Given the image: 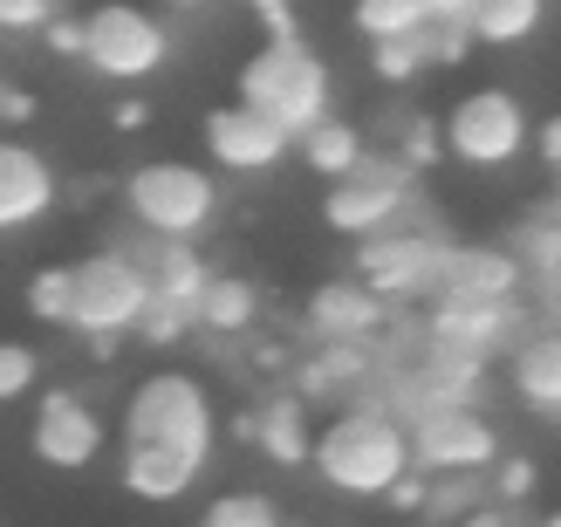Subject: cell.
I'll list each match as a JSON object with an SVG mask.
<instances>
[{
	"instance_id": "cell-3",
	"label": "cell",
	"mask_w": 561,
	"mask_h": 527,
	"mask_svg": "<svg viewBox=\"0 0 561 527\" xmlns=\"http://www.w3.org/2000/svg\"><path fill=\"white\" fill-rule=\"evenodd\" d=\"M117 199L130 213L137 233H151L164 247H199L219 227V206H227V185H219L213 164H192V158H145L130 164Z\"/></svg>"
},
{
	"instance_id": "cell-28",
	"label": "cell",
	"mask_w": 561,
	"mask_h": 527,
	"mask_svg": "<svg viewBox=\"0 0 561 527\" xmlns=\"http://www.w3.org/2000/svg\"><path fill=\"white\" fill-rule=\"evenodd\" d=\"M35 383H42V356H35V343L0 336V404L35 398Z\"/></svg>"
},
{
	"instance_id": "cell-14",
	"label": "cell",
	"mask_w": 561,
	"mask_h": 527,
	"mask_svg": "<svg viewBox=\"0 0 561 527\" xmlns=\"http://www.w3.org/2000/svg\"><path fill=\"white\" fill-rule=\"evenodd\" d=\"M390 316L398 309H390L377 288H363L356 274H329V282H316L308 301H301V322H308L316 343H377L383 350Z\"/></svg>"
},
{
	"instance_id": "cell-16",
	"label": "cell",
	"mask_w": 561,
	"mask_h": 527,
	"mask_svg": "<svg viewBox=\"0 0 561 527\" xmlns=\"http://www.w3.org/2000/svg\"><path fill=\"white\" fill-rule=\"evenodd\" d=\"M288 391H301L308 404L316 398H343V404H363L383 391V350L377 343H316L295 364V383Z\"/></svg>"
},
{
	"instance_id": "cell-41",
	"label": "cell",
	"mask_w": 561,
	"mask_h": 527,
	"mask_svg": "<svg viewBox=\"0 0 561 527\" xmlns=\"http://www.w3.org/2000/svg\"><path fill=\"white\" fill-rule=\"evenodd\" d=\"M459 527H514V520H507V507L493 501V507H480V514H472V520H459Z\"/></svg>"
},
{
	"instance_id": "cell-31",
	"label": "cell",
	"mask_w": 561,
	"mask_h": 527,
	"mask_svg": "<svg viewBox=\"0 0 561 527\" xmlns=\"http://www.w3.org/2000/svg\"><path fill=\"white\" fill-rule=\"evenodd\" d=\"M535 486H541V466H535V459L507 452V459L493 466V493H500V507H527V501H535Z\"/></svg>"
},
{
	"instance_id": "cell-4",
	"label": "cell",
	"mask_w": 561,
	"mask_h": 527,
	"mask_svg": "<svg viewBox=\"0 0 561 527\" xmlns=\"http://www.w3.org/2000/svg\"><path fill=\"white\" fill-rule=\"evenodd\" d=\"M233 96L254 103V110H267L288 137H308L316 124L335 117V69L308 42H261L240 62Z\"/></svg>"
},
{
	"instance_id": "cell-7",
	"label": "cell",
	"mask_w": 561,
	"mask_h": 527,
	"mask_svg": "<svg viewBox=\"0 0 561 527\" xmlns=\"http://www.w3.org/2000/svg\"><path fill=\"white\" fill-rule=\"evenodd\" d=\"M425 213L432 206L417 199V172H404L390 151H370L363 172H350L343 185L322 192V227L343 233V240H356V247L398 233V227H411V219H425Z\"/></svg>"
},
{
	"instance_id": "cell-33",
	"label": "cell",
	"mask_w": 561,
	"mask_h": 527,
	"mask_svg": "<svg viewBox=\"0 0 561 527\" xmlns=\"http://www.w3.org/2000/svg\"><path fill=\"white\" fill-rule=\"evenodd\" d=\"M466 48H472V27L466 21H432V35H425V62L432 69H459Z\"/></svg>"
},
{
	"instance_id": "cell-12",
	"label": "cell",
	"mask_w": 561,
	"mask_h": 527,
	"mask_svg": "<svg viewBox=\"0 0 561 527\" xmlns=\"http://www.w3.org/2000/svg\"><path fill=\"white\" fill-rule=\"evenodd\" d=\"M411 452L425 480H493L500 452V425L486 411H432L411 425Z\"/></svg>"
},
{
	"instance_id": "cell-45",
	"label": "cell",
	"mask_w": 561,
	"mask_h": 527,
	"mask_svg": "<svg viewBox=\"0 0 561 527\" xmlns=\"http://www.w3.org/2000/svg\"><path fill=\"white\" fill-rule=\"evenodd\" d=\"M0 90H8V76H0Z\"/></svg>"
},
{
	"instance_id": "cell-13",
	"label": "cell",
	"mask_w": 561,
	"mask_h": 527,
	"mask_svg": "<svg viewBox=\"0 0 561 527\" xmlns=\"http://www.w3.org/2000/svg\"><path fill=\"white\" fill-rule=\"evenodd\" d=\"M199 137H206V164H213V172H227V179H267V172H280V164L295 158V137L280 130L267 110L240 103V96L206 110Z\"/></svg>"
},
{
	"instance_id": "cell-40",
	"label": "cell",
	"mask_w": 561,
	"mask_h": 527,
	"mask_svg": "<svg viewBox=\"0 0 561 527\" xmlns=\"http://www.w3.org/2000/svg\"><path fill=\"white\" fill-rule=\"evenodd\" d=\"M254 364L261 370H288V343H254Z\"/></svg>"
},
{
	"instance_id": "cell-23",
	"label": "cell",
	"mask_w": 561,
	"mask_h": 527,
	"mask_svg": "<svg viewBox=\"0 0 561 527\" xmlns=\"http://www.w3.org/2000/svg\"><path fill=\"white\" fill-rule=\"evenodd\" d=\"M548 21V0H480L472 8V42L480 48H520Z\"/></svg>"
},
{
	"instance_id": "cell-1",
	"label": "cell",
	"mask_w": 561,
	"mask_h": 527,
	"mask_svg": "<svg viewBox=\"0 0 561 527\" xmlns=\"http://www.w3.org/2000/svg\"><path fill=\"white\" fill-rule=\"evenodd\" d=\"M213 452H219V404L199 370H145L130 383L117 419V459L179 466V473L206 480Z\"/></svg>"
},
{
	"instance_id": "cell-36",
	"label": "cell",
	"mask_w": 561,
	"mask_h": 527,
	"mask_svg": "<svg viewBox=\"0 0 561 527\" xmlns=\"http://www.w3.org/2000/svg\"><path fill=\"white\" fill-rule=\"evenodd\" d=\"M432 486H438V480H425V473H411V480H404L398 493H390L383 507H390V514H432Z\"/></svg>"
},
{
	"instance_id": "cell-25",
	"label": "cell",
	"mask_w": 561,
	"mask_h": 527,
	"mask_svg": "<svg viewBox=\"0 0 561 527\" xmlns=\"http://www.w3.org/2000/svg\"><path fill=\"white\" fill-rule=\"evenodd\" d=\"M199 527H288L280 520V501L261 486H227V493H213Z\"/></svg>"
},
{
	"instance_id": "cell-39",
	"label": "cell",
	"mask_w": 561,
	"mask_h": 527,
	"mask_svg": "<svg viewBox=\"0 0 561 527\" xmlns=\"http://www.w3.org/2000/svg\"><path fill=\"white\" fill-rule=\"evenodd\" d=\"M261 27H267V42H301V21H295V8H274V14H261Z\"/></svg>"
},
{
	"instance_id": "cell-8",
	"label": "cell",
	"mask_w": 561,
	"mask_h": 527,
	"mask_svg": "<svg viewBox=\"0 0 561 527\" xmlns=\"http://www.w3.org/2000/svg\"><path fill=\"white\" fill-rule=\"evenodd\" d=\"M82 27H90V48H82V69L103 76V82H151L164 62L179 55V35L172 21L137 8V0H96L90 14H82Z\"/></svg>"
},
{
	"instance_id": "cell-29",
	"label": "cell",
	"mask_w": 561,
	"mask_h": 527,
	"mask_svg": "<svg viewBox=\"0 0 561 527\" xmlns=\"http://www.w3.org/2000/svg\"><path fill=\"white\" fill-rule=\"evenodd\" d=\"M432 62H425V42H377L370 48V76L390 82V90H404V82H417Z\"/></svg>"
},
{
	"instance_id": "cell-20",
	"label": "cell",
	"mask_w": 561,
	"mask_h": 527,
	"mask_svg": "<svg viewBox=\"0 0 561 527\" xmlns=\"http://www.w3.org/2000/svg\"><path fill=\"white\" fill-rule=\"evenodd\" d=\"M261 459H274L280 473H295V466L316 459V419H308V398L301 391H274L261 404Z\"/></svg>"
},
{
	"instance_id": "cell-34",
	"label": "cell",
	"mask_w": 561,
	"mask_h": 527,
	"mask_svg": "<svg viewBox=\"0 0 561 527\" xmlns=\"http://www.w3.org/2000/svg\"><path fill=\"white\" fill-rule=\"evenodd\" d=\"M42 42H48V55H69V62H82V48H90V27H82V14H62Z\"/></svg>"
},
{
	"instance_id": "cell-24",
	"label": "cell",
	"mask_w": 561,
	"mask_h": 527,
	"mask_svg": "<svg viewBox=\"0 0 561 527\" xmlns=\"http://www.w3.org/2000/svg\"><path fill=\"white\" fill-rule=\"evenodd\" d=\"M213 274H219V267L199 254V247H164L158 267H151V288H158V301H172V309H192V316H199Z\"/></svg>"
},
{
	"instance_id": "cell-10",
	"label": "cell",
	"mask_w": 561,
	"mask_h": 527,
	"mask_svg": "<svg viewBox=\"0 0 561 527\" xmlns=\"http://www.w3.org/2000/svg\"><path fill=\"white\" fill-rule=\"evenodd\" d=\"M110 446L103 411L76 391V383H55L35 398V425H27V459L48 466V473H90Z\"/></svg>"
},
{
	"instance_id": "cell-6",
	"label": "cell",
	"mask_w": 561,
	"mask_h": 527,
	"mask_svg": "<svg viewBox=\"0 0 561 527\" xmlns=\"http://www.w3.org/2000/svg\"><path fill=\"white\" fill-rule=\"evenodd\" d=\"M438 130H445V158L466 164V172H507V164L527 158L535 145V110L520 103V90L507 82H480V90H466L459 103L438 110Z\"/></svg>"
},
{
	"instance_id": "cell-46",
	"label": "cell",
	"mask_w": 561,
	"mask_h": 527,
	"mask_svg": "<svg viewBox=\"0 0 561 527\" xmlns=\"http://www.w3.org/2000/svg\"><path fill=\"white\" fill-rule=\"evenodd\" d=\"M554 432H561V419H554Z\"/></svg>"
},
{
	"instance_id": "cell-21",
	"label": "cell",
	"mask_w": 561,
	"mask_h": 527,
	"mask_svg": "<svg viewBox=\"0 0 561 527\" xmlns=\"http://www.w3.org/2000/svg\"><path fill=\"white\" fill-rule=\"evenodd\" d=\"M254 322H261V288L247 282V274H227V267H219L213 288H206V301H199V336L240 343V336H254Z\"/></svg>"
},
{
	"instance_id": "cell-22",
	"label": "cell",
	"mask_w": 561,
	"mask_h": 527,
	"mask_svg": "<svg viewBox=\"0 0 561 527\" xmlns=\"http://www.w3.org/2000/svg\"><path fill=\"white\" fill-rule=\"evenodd\" d=\"M350 27L363 42H425L432 35V0H350Z\"/></svg>"
},
{
	"instance_id": "cell-15",
	"label": "cell",
	"mask_w": 561,
	"mask_h": 527,
	"mask_svg": "<svg viewBox=\"0 0 561 527\" xmlns=\"http://www.w3.org/2000/svg\"><path fill=\"white\" fill-rule=\"evenodd\" d=\"M62 199V179H55L48 151H35L27 137H0V240L42 227Z\"/></svg>"
},
{
	"instance_id": "cell-35",
	"label": "cell",
	"mask_w": 561,
	"mask_h": 527,
	"mask_svg": "<svg viewBox=\"0 0 561 527\" xmlns=\"http://www.w3.org/2000/svg\"><path fill=\"white\" fill-rule=\"evenodd\" d=\"M110 130H117V137L151 130V103L145 96H117V103H110Z\"/></svg>"
},
{
	"instance_id": "cell-18",
	"label": "cell",
	"mask_w": 561,
	"mask_h": 527,
	"mask_svg": "<svg viewBox=\"0 0 561 527\" xmlns=\"http://www.w3.org/2000/svg\"><path fill=\"white\" fill-rule=\"evenodd\" d=\"M507 391L514 404L527 411H541V419H561V329L554 322H535L527 336L507 350Z\"/></svg>"
},
{
	"instance_id": "cell-19",
	"label": "cell",
	"mask_w": 561,
	"mask_h": 527,
	"mask_svg": "<svg viewBox=\"0 0 561 527\" xmlns=\"http://www.w3.org/2000/svg\"><path fill=\"white\" fill-rule=\"evenodd\" d=\"M295 164H301V172H316L322 185H343L350 172L370 164V130H363L356 117H329L308 137H295Z\"/></svg>"
},
{
	"instance_id": "cell-37",
	"label": "cell",
	"mask_w": 561,
	"mask_h": 527,
	"mask_svg": "<svg viewBox=\"0 0 561 527\" xmlns=\"http://www.w3.org/2000/svg\"><path fill=\"white\" fill-rule=\"evenodd\" d=\"M21 124H35V96H27V90H0V137H21Z\"/></svg>"
},
{
	"instance_id": "cell-11",
	"label": "cell",
	"mask_w": 561,
	"mask_h": 527,
	"mask_svg": "<svg viewBox=\"0 0 561 527\" xmlns=\"http://www.w3.org/2000/svg\"><path fill=\"white\" fill-rule=\"evenodd\" d=\"M541 316L527 301H472V295H438L425 309V343L438 350H466V356H486V364H507V350L535 329Z\"/></svg>"
},
{
	"instance_id": "cell-30",
	"label": "cell",
	"mask_w": 561,
	"mask_h": 527,
	"mask_svg": "<svg viewBox=\"0 0 561 527\" xmlns=\"http://www.w3.org/2000/svg\"><path fill=\"white\" fill-rule=\"evenodd\" d=\"M185 336H199V316H192V309H172V301H151V316H145V329H137V343H145V350H179Z\"/></svg>"
},
{
	"instance_id": "cell-42",
	"label": "cell",
	"mask_w": 561,
	"mask_h": 527,
	"mask_svg": "<svg viewBox=\"0 0 561 527\" xmlns=\"http://www.w3.org/2000/svg\"><path fill=\"white\" fill-rule=\"evenodd\" d=\"M240 8H247V14L261 21V14H274V8H288V0H240Z\"/></svg>"
},
{
	"instance_id": "cell-38",
	"label": "cell",
	"mask_w": 561,
	"mask_h": 527,
	"mask_svg": "<svg viewBox=\"0 0 561 527\" xmlns=\"http://www.w3.org/2000/svg\"><path fill=\"white\" fill-rule=\"evenodd\" d=\"M535 151H541V164H548V172L561 179V117H548V124L535 130Z\"/></svg>"
},
{
	"instance_id": "cell-32",
	"label": "cell",
	"mask_w": 561,
	"mask_h": 527,
	"mask_svg": "<svg viewBox=\"0 0 561 527\" xmlns=\"http://www.w3.org/2000/svg\"><path fill=\"white\" fill-rule=\"evenodd\" d=\"M62 21V0H0V35H48Z\"/></svg>"
},
{
	"instance_id": "cell-17",
	"label": "cell",
	"mask_w": 561,
	"mask_h": 527,
	"mask_svg": "<svg viewBox=\"0 0 561 527\" xmlns=\"http://www.w3.org/2000/svg\"><path fill=\"white\" fill-rule=\"evenodd\" d=\"M535 274L520 267L514 247H480V240H453L438 274V295H472V301H527Z\"/></svg>"
},
{
	"instance_id": "cell-43",
	"label": "cell",
	"mask_w": 561,
	"mask_h": 527,
	"mask_svg": "<svg viewBox=\"0 0 561 527\" xmlns=\"http://www.w3.org/2000/svg\"><path fill=\"white\" fill-rule=\"evenodd\" d=\"M172 14H199V8H213V0H164Z\"/></svg>"
},
{
	"instance_id": "cell-9",
	"label": "cell",
	"mask_w": 561,
	"mask_h": 527,
	"mask_svg": "<svg viewBox=\"0 0 561 527\" xmlns=\"http://www.w3.org/2000/svg\"><path fill=\"white\" fill-rule=\"evenodd\" d=\"M445 254H453V233H438L432 213H425V219H411V227H398V233L356 247V282L377 288L390 309H411V301H425V309H432Z\"/></svg>"
},
{
	"instance_id": "cell-5",
	"label": "cell",
	"mask_w": 561,
	"mask_h": 527,
	"mask_svg": "<svg viewBox=\"0 0 561 527\" xmlns=\"http://www.w3.org/2000/svg\"><path fill=\"white\" fill-rule=\"evenodd\" d=\"M151 267H137L124 247H96L76 261V309H69V336H82L96 356H117L151 316Z\"/></svg>"
},
{
	"instance_id": "cell-26",
	"label": "cell",
	"mask_w": 561,
	"mask_h": 527,
	"mask_svg": "<svg viewBox=\"0 0 561 527\" xmlns=\"http://www.w3.org/2000/svg\"><path fill=\"white\" fill-rule=\"evenodd\" d=\"M69 309H76V261H48L27 274V316L35 322L69 329Z\"/></svg>"
},
{
	"instance_id": "cell-44",
	"label": "cell",
	"mask_w": 561,
	"mask_h": 527,
	"mask_svg": "<svg viewBox=\"0 0 561 527\" xmlns=\"http://www.w3.org/2000/svg\"><path fill=\"white\" fill-rule=\"evenodd\" d=\"M535 527H561V507H554V514H548V520H535Z\"/></svg>"
},
{
	"instance_id": "cell-27",
	"label": "cell",
	"mask_w": 561,
	"mask_h": 527,
	"mask_svg": "<svg viewBox=\"0 0 561 527\" xmlns=\"http://www.w3.org/2000/svg\"><path fill=\"white\" fill-rule=\"evenodd\" d=\"M390 158H398L404 172H432V164H445L438 117H398V130H390Z\"/></svg>"
},
{
	"instance_id": "cell-2",
	"label": "cell",
	"mask_w": 561,
	"mask_h": 527,
	"mask_svg": "<svg viewBox=\"0 0 561 527\" xmlns=\"http://www.w3.org/2000/svg\"><path fill=\"white\" fill-rule=\"evenodd\" d=\"M308 473H316L335 501H390V493L417 473L411 425L383 398L329 411L316 425V459H308Z\"/></svg>"
}]
</instances>
